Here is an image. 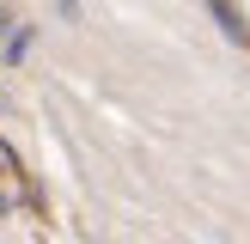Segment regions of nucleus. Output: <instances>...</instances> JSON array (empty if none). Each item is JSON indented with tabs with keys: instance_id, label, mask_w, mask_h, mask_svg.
<instances>
[{
	"instance_id": "nucleus-1",
	"label": "nucleus",
	"mask_w": 250,
	"mask_h": 244,
	"mask_svg": "<svg viewBox=\"0 0 250 244\" xmlns=\"http://www.w3.org/2000/svg\"><path fill=\"white\" fill-rule=\"evenodd\" d=\"M208 6H214V19L226 24V37H232V43H250V24L238 19V6H232V0H208Z\"/></svg>"
},
{
	"instance_id": "nucleus-2",
	"label": "nucleus",
	"mask_w": 250,
	"mask_h": 244,
	"mask_svg": "<svg viewBox=\"0 0 250 244\" xmlns=\"http://www.w3.org/2000/svg\"><path fill=\"white\" fill-rule=\"evenodd\" d=\"M24 49H31V31H19V37H6V61H24Z\"/></svg>"
},
{
	"instance_id": "nucleus-3",
	"label": "nucleus",
	"mask_w": 250,
	"mask_h": 244,
	"mask_svg": "<svg viewBox=\"0 0 250 244\" xmlns=\"http://www.w3.org/2000/svg\"><path fill=\"white\" fill-rule=\"evenodd\" d=\"M0 177H19V159H12V146L0 141Z\"/></svg>"
},
{
	"instance_id": "nucleus-4",
	"label": "nucleus",
	"mask_w": 250,
	"mask_h": 244,
	"mask_svg": "<svg viewBox=\"0 0 250 244\" xmlns=\"http://www.w3.org/2000/svg\"><path fill=\"white\" fill-rule=\"evenodd\" d=\"M6 31H12V12H6V6H0V37H6Z\"/></svg>"
}]
</instances>
